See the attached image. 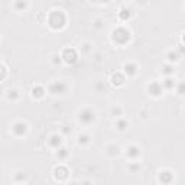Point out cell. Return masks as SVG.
Listing matches in <instances>:
<instances>
[{"mask_svg":"<svg viewBox=\"0 0 185 185\" xmlns=\"http://www.w3.org/2000/svg\"><path fill=\"white\" fill-rule=\"evenodd\" d=\"M163 85H165V88H168V90H171V88H174L175 87V81L172 78H171L169 75L166 77V80L163 81Z\"/></svg>","mask_w":185,"mask_h":185,"instance_id":"15","label":"cell"},{"mask_svg":"<svg viewBox=\"0 0 185 185\" xmlns=\"http://www.w3.org/2000/svg\"><path fill=\"white\" fill-rule=\"evenodd\" d=\"M178 59H179V58H178V54L175 52V51H171V52L168 54V61H169V62H177Z\"/></svg>","mask_w":185,"mask_h":185,"instance_id":"19","label":"cell"},{"mask_svg":"<svg viewBox=\"0 0 185 185\" xmlns=\"http://www.w3.org/2000/svg\"><path fill=\"white\" fill-rule=\"evenodd\" d=\"M88 140H90V137H88L87 135L78 136V143H80V145H85V143H88Z\"/></svg>","mask_w":185,"mask_h":185,"instance_id":"22","label":"cell"},{"mask_svg":"<svg viewBox=\"0 0 185 185\" xmlns=\"http://www.w3.org/2000/svg\"><path fill=\"white\" fill-rule=\"evenodd\" d=\"M137 169H140L139 165H130V171H132V172H135V171H137Z\"/></svg>","mask_w":185,"mask_h":185,"instance_id":"25","label":"cell"},{"mask_svg":"<svg viewBox=\"0 0 185 185\" xmlns=\"http://www.w3.org/2000/svg\"><path fill=\"white\" fill-rule=\"evenodd\" d=\"M28 8V3H26V0H16L15 2V9L18 12H25Z\"/></svg>","mask_w":185,"mask_h":185,"instance_id":"11","label":"cell"},{"mask_svg":"<svg viewBox=\"0 0 185 185\" xmlns=\"http://www.w3.org/2000/svg\"><path fill=\"white\" fill-rule=\"evenodd\" d=\"M61 58L67 62V64H75L77 59H78V55H77L75 52V49H72V48H67L64 49V52H62V55H61Z\"/></svg>","mask_w":185,"mask_h":185,"instance_id":"3","label":"cell"},{"mask_svg":"<svg viewBox=\"0 0 185 185\" xmlns=\"http://www.w3.org/2000/svg\"><path fill=\"white\" fill-rule=\"evenodd\" d=\"M65 90H67V85H65L64 83H61V81H57V83H54L51 87H49V91L52 93V94H62V93H65Z\"/></svg>","mask_w":185,"mask_h":185,"instance_id":"6","label":"cell"},{"mask_svg":"<svg viewBox=\"0 0 185 185\" xmlns=\"http://www.w3.org/2000/svg\"><path fill=\"white\" fill-rule=\"evenodd\" d=\"M163 74H165V75L174 74V67H172V65H166V67H163Z\"/></svg>","mask_w":185,"mask_h":185,"instance_id":"21","label":"cell"},{"mask_svg":"<svg viewBox=\"0 0 185 185\" xmlns=\"http://www.w3.org/2000/svg\"><path fill=\"white\" fill-rule=\"evenodd\" d=\"M159 178H162L161 182L168 184V182H171V179H172V175H171V172H161V177H159Z\"/></svg>","mask_w":185,"mask_h":185,"instance_id":"16","label":"cell"},{"mask_svg":"<svg viewBox=\"0 0 185 185\" xmlns=\"http://www.w3.org/2000/svg\"><path fill=\"white\" fill-rule=\"evenodd\" d=\"M111 83L114 84V85H123V83H125V78L120 75V74H114L113 77H111Z\"/></svg>","mask_w":185,"mask_h":185,"instance_id":"12","label":"cell"},{"mask_svg":"<svg viewBox=\"0 0 185 185\" xmlns=\"http://www.w3.org/2000/svg\"><path fill=\"white\" fill-rule=\"evenodd\" d=\"M94 119H95V114H94V111H91V110H84L78 117V120L81 121V123H84V125H90L91 121H94Z\"/></svg>","mask_w":185,"mask_h":185,"instance_id":"5","label":"cell"},{"mask_svg":"<svg viewBox=\"0 0 185 185\" xmlns=\"http://www.w3.org/2000/svg\"><path fill=\"white\" fill-rule=\"evenodd\" d=\"M178 94H179V95H182V94H184V84H179V90H178Z\"/></svg>","mask_w":185,"mask_h":185,"instance_id":"24","label":"cell"},{"mask_svg":"<svg viewBox=\"0 0 185 185\" xmlns=\"http://www.w3.org/2000/svg\"><path fill=\"white\" fill-rule=\"evenodd\" d=\"M95 2H98V3H109L110 0H95Z\"/></svg>","mask_w":185,"mask_h":185,"instance_id":"27","label":"cell"},{"mask_svg":"<svg viewBox=\"0 0 185 185\" xmlns=\"http://www.w3.org/2000/svg\"><path fill=\"white\" fill-rule=\"evenodd\" d=\"M12 130L15 133V136L22 137V136H25L28 132V125L23 123V121H16L15 125H13V127H12Z\"/></svg>","mask_w":185,"mask_h":185,"instance_id":"4","label":"cell"},{"mask_svg":"<svg viewBox=\"0 0 185 185\" xmlns=\"http://www.w3.org/2000/svg\"><path fill=\"white\" fill-rule=\"evenodd\" d=\"M44 94H45V90H44L42 87H33L32 88V95H33V97L41 98V97H44Z\"/></svg>","mask_w":185,"mask_h":185,"instance_id":"13","label":"cell"},{"mask_svg":"<svg viewBox=\"0 0 185 185\" xmlns=\"http://www.w3.org/2000/svg\"><path fill=\"white\" fill-rule=\"evenodd\" d=\"M49 145H51L54 149H58V147L61 146V136H58V135L51 136V139H49Z\"/></svg>","mask_w":185,"mask_h":185,"instance_id":"10","label":"cell"},{"mask_svg":"<svg viewBox=\"0 0 185 185\" xmlns=\"http://www.w3.org/2000/svg\"><path fill=\"white\" fill-rule=\"evenodd\" d=\"M111 114H113L114 117H119V116H121V107H113L111 109Z\"/></svg>","mask_w":185,"mask_h":185,"instance_id":"23","label":"cell"},{"mask_svg":"<svg viewBox=\"0 0 185 185\" xmlns=\"http://www.w3.org/2000/svg\"><path fill=\"white\" fill-rule=\"evenodd\" d=\"M49 25L52 29H61L65 26V16L61 10H54L49 16Z\"/></svg>","mask_w":185,"mask_h":185,"instance_id":"1","label":"cell"},{"mask_svg":"<svg viewBox=\"0 0 185 185\" xmlns=\"http://www.w3.org/2000/svg\"><path fill=\"white\" fill-rule=\"evenodd\" d=\"M130 39V32L125 28H119L113 32V41L117 44H126Z\"/></svg>","mask_w":185,"mask_h":185,"instance_id":"2","label":"cell"},{"mask_svg":"<svg viewBox=\"0 0 185 185\" xmlns=\"http://www.w3.org/2000/svg\"><path fill=\"white\" fill-rule=\"evenodd\" d=\"M123 69H125V72L127 74V75H136V72H137V67L135 64H132V62L125 64Z\"/></svg>","mask_w":185,"mask_h":185,"instance_id":"8","label":"cell"},{"mask_svg":"<svg viewBox=\"0 0 185 185\" xmlns=\"http://www.w3.org/2000/svg\"><path fill=\"white\" fill-rule=\"evenodd\" d=\"M101 23H103L101 20H100V19H97V20H95V25H94V26H95V28H101V26H103Z\"/></svg>","mask_w":185,"mask_h":185,"instance_id":"26","label":"cell"},{"mask_svg":"<svg viewBox=\"0 0 185 185\" xmlns=\"http://www.w3.org/2000/svg\"><path fill=\"white\" fill-rule=\"evenodd\" d=\"M147 90H149V94L155 95V97H159V95L162 94L163 88L159 83H151L149 84V87H147Z\"/></svg>","mask_w":185,"mask_h":185,"instance_id":"7","label":"cell"},{"mask_svg":"<svg viewBox=\"0 0 185 185\" xmlns=\"http://www.w3.org/2000/svg\"><path fill=\"white\" fill-rule=\"evenodd\" d=\"M126 155H127L130 159H136L137 156L140 155V149L137 146H130L127 149V152H126Z\"/></svg>","mask_w":185,"mask_h":185,"instance_id":"9","label":"cell"},{"mask_svg":"<svg viewBox=\"0 0 185 185\" xmlns=\"http://www.w3.org/2000/svg\"><path fill=\"white\" fill-rule=\"evenodd\" d=\"M129 127V121L127 120H117V129L120 130V132H123V130H126V129Z\"/></svg>","mask_w":185,"mask_h":185,"instance_id":"14","label":"cell"},{"mask_svg":"<svg viewBox=\"0 0 185 185\" xmlns=\"http://www.w3.org/2000/svg\"><path fill=\"white\" fill-rule=\"evenodd\" d=\"M18 97H19V93H18L16 90H10V91H9V94H8L9 100H16Z\"/></svg>","mask_w":185,"mask_h":185,"instance_id":"20","label":"cell"},{"mask_svg":"<svg viewBox=\"0 0 185 185\" xmlns=\"http://www.w3.org/2000/svg\"><path fill=\"white\" fill-rule=\"evenodd\" d=\"M120 18H121V20H127L129 18H130V10H129V9H121Z\"/></svg>","mask_w":185,"mask_h":185,"instance_id":"18","label":"cell"},{"mask_svg":"<svg viewBox=\"0 0 185 185\" xmlns=\"http://www.w3.org/2000/svg\"><path fill=\"white\" fill-rule=\"evenodd\" d=\"M57 156L59 159H64V158H67V156H68V152H67V149H65V147H59V149H58V152H57Z\"/></svg>","mask_w":185,"mask_h":185,"instance_id":"17","label":"cell"}]
</instances>
